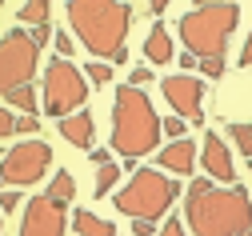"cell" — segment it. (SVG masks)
<instances>
[{"mask_svg": "<svg viewBox=\"0 0 252 236\" xmlns=\"http://www.w3.org/2000/svg\"><path fill=\"white\" fill-rule=\"evenodd\" d=\"M184 220L192 224V236H244L252 228L248 188H220L208 176H196L184 192Z\"/></svg>", "mask_w": 252, "mask_h": 236, "instance_id": "6da1fadb", "label": "cell"}, {"mask_svg": "<svg viewBox=\"0 0 252 236\" xmlns=\"http://www.w3.org/2000/svg\"><path fill=\"white\" fill-rule=\"evenodd\" d=\"M76 40L104 64H128V32H132V4L112 0H72L64 8Z\"/></svg>", "mask_w": 252, "mask_h": 236, "instance_id": "7a4b0ae2", "label": "cell"}, {"mask_svg": "<svg viewBox=\"0 0 252 236\" xmlns=\"http://www.w3.org/2000/svg\"><path fill=\"white\" fill-rule=\"evenodd\" d=\"M160 148V116L144 88H116L112 96V152L136 160Z\"/></svg>", "mask_w": 252, "mask_h": 236, "instance_id": "3957f363", "label": "cell"}, {"mask_svg": "<svg viewBox=\"0 0 252 236\" xmlns=\"http://www.w3.org/2000/svg\"><path fill=\"white\" fill-rule=\"evenodd\" d=\"M236 24H240V4H196L180 16L176 32L196 60H216L228 52Z\"/></svg>", "mask_w": 252, "mask_h": 236, "instance_id": "277c9868", "label": "cell"}, {"mask_svg": "<svg viewBox=\"0 0 252 236\" xmlns=\"http://www.w3.org/2000/svg\"><path fill=\"white\" fill-rule=\"evenodd\" d=\"M176 196H180V184L168 172H160V168H136V172L128 176V184H124L120 192H112V204L124 216L156 224L176 204Z\"/></svg>", "mask_w": 252, "mask_h": 236, "instance_id": "5b68a950", "label": "cell"}, {"mask_svg": "<svg viewBox=\"0 0 252 236\" xmlns=\"http://www.w3.org/2000/svg\"><path fill=\"white\" fill-rule=\"evenodd\" d=\"M88 100V80L84 72L76 68L72 60H52L48 68H44V112L56 116V120H64L72 112H80V104Z\"/></svg>", "mask_w": 252, "mask_h": 236, "instance_id": "8992f818", "label": "cell"}, {"mask_svg": "<svg viewBox=\"0 0 252 236\" xmlns=\"http://www.w3.org/2000/svg\"><path fill=\"white\" fill-rule=\"evenodd\" d=\"M40 64V48L32 44V32L12 28L0 36V96H8L16 88H28Z\"/></svg>", "mask_w": 252, "mask_h": 236, "instance_id": "52a82bcc", "label": "cell"}, {"mask_svg": "<svg viewBox=\"0 0 252 236\" xmlns=\"http://www.w3.org/2000/svg\"><path fill=\"white\" fill-rule=\"evenodd\" d=\"M52 164V148L44 140H20L4 152L0 160V180L12 184V188H24V184H36Z\"/></svg>", "mask_w": 252, "mask_h": 236, "instance_id": "ba28073f", "label": "cell"}, {"mask_svg": "<svg viewBox=\"0 0 252 236\" xmlns=\"http://www.w3.org/2000/svg\"><path fill=\"white\" fill-rule=\"evenodd\" d=\"M160 92H164V100L172 104V116H180L184 124L192 120V124H204V84L196 80V76H168L164 84H160Z\"/></svg>", "mask_w": 252, "mask_h": 236, "instance_id": "9c48e42d", "label": "cell"}, {"mask_svg": "<svg viewBox=\"0 0 252 236\" xmlns=\"http://www.w3.org/2000/svg\"><path fill=\"white\" fill-rule=\"evenodd\" d=\"M20 236H64V204L48 200L44 192L32 196V200H24Z\"/></svg>", "mask_w": 252, "mask_h": 236, "instance_id": "30bf717a", "label": "cell"}, {"mask_svg": "<svg viewBox=\"0 0 252 236\" xmlns=\"http://www.w3.org/2000/svg\"><path fill=\"white\" fill-rule=\"evenodd\" d=\"M200 164H204L208 180H224V188L236 184V164H232V152L224 148V136H220V132H208V136H204Z\"/></svg>", "mask_w": 252, "mask_h": 236, "instance_id": "8fae6325", "label": "cell"}, {"mask_svg": "<svg viewBox=\"0 0 252 236\" xmlns=\"http://www.w3.org/2000/svg\"><path fill=\"white\" fill-rule=\"evenodd\" d=\"M156 156H160V168H164V172H176V176H192V160L200 156L196 152V144L192 140H168L160 152H156Z\"/></svg>", "mask_w": 252, "mask_h": 236, "instance_id": "7c38bea8", "label": "cell"}, {"mask_svg": "<svg viewBox=\"0 0 252 236\" xmlns=\"http://www.w3.org/2000/svg\"><path fill=\"white\" fill-rule=\"evenodd\" d=\"M92 132H96V116L84 112V108L60 120V136H64L72 148H92Z\"/></svg>", "mask_w": 252, "mask_h": 236, "instance_id": "4fadbf2b", "label": "cell"}, {"mask_svg": "<svg viewBox=\"0 0 252 236\" xmlns=\"http://www.w3.org/2000/svg\"><path fill=\"white\" fill-rule=\"evenodd\" d=\"M144 56H148V64H168V60L176 56V44H172V36H168L164 24H152V28H148V36H144Z\"/></svg>", "mask_w": 252, "mask_h": 236, "instance_id": "5bb4252c", "label": "cell"}, {"mask_svg": "<svg viewBox=\"0 0 252 236\" xmlns=\"http://www.w3.org/2000/svg\"><path fill=\"white\" fill-rule=\"evenodd\" d=\"M72 228H76V236H116V224L112 220L88 212V208H76L72 212Z\"/></svg>", "mask_w": 252, "mask_h": 236, "instance_id": "9a60e30c", "label": "cell"}, {"mask_svg": "<svg viewBox=\"0 0 252 236\" xmlns=\"http://www.w3.org/2000/svg\"><path fill=\"white\" fill-rule=\"evenodd\" d=\"M48 200H56V204H68V200L76 196V176L68 172V168H60V172L52 176V184H48V192H44Z\"/></svg>", "mask_w": 252, "mask_h": 236, "instance_id": "2e32d148", "label": "cell"}, {"mask_svg": "<svg viewBox=\"0 0 252 236\" xmlns=\"http://www.w3.org/2000/svg\"><path fill=\"white\" fill-rule=\"evenodd\" d=\"M52 16V4H44V0H28V4H20V24H32V28H44Z\"/></svg>", "mask_w": 252, "mask_h": 236, "instance_id": "e0dca14e", "label": "cell"}, {"mask_svg": "<svg viewBox=\"0 0 252 236\" xmlns=\"http://www.w3.org/2000/svg\"><path fill=\"white\" fill-rule=\"evenodd\" d=\"M228 136H232L236 152H244V156L252 160V120H232V124H228Z\"/></svg>", "mask_w": 252, "mask_h": 236, "instance_id": "ac0fdd59", "label": "cell"}, {"mask_svg": "<svg viewBox=\"0 0 252 236\" xmlns=\"http://www.w3.org/2000/svg\"><path fill=\"white\" fill-rule=\"evenodd\" d=\"M116 184H120V164H104V168H96V184H92V192H96V196H108Z\"/></svg>", "mask_w": 252, "mask_h": 236, "instance_id": "d6986e66", "label": "cell"}, {"mask_svg": "<svg viewBox=\"0 0 252 236\" xmlns=\"http://www.w3.org/2000/svg\"><path fill=\"white\" fill-rule=\"evenodd\" d=\"M8 104H16L24 116H36V92L32 88H16V92H8Z\"/></svg>", "mask_w": 252, "mask_h": 236, "instance_id": "ffe728a7", "label": "cell"}, {"mask_svg": "<svg viewBox=\"0 0 252 236\" xmlns=\"http://www.w3.org/2000/svg\"><path fill=\"white\" fill-rule=\"evenodd\" d=\"M84 80H88V84H112V64L92 60L88 68H84Z\"/></svg>", "mask_w": 252, "mask_h": 236, "instance_id": "44dd1931", "label": "cell"}, {"mask_svg": "<svg viewBox=\"0 0 252 236\" xmlns=\"http://www.w3.org/2000/svg\"><path fill=\"white\" fill-rule=\"evenodd\" d=\"M160 132H164L168 140H184V136H188V124H184L180 116H168V120H160Z\"/></svg>", "mask_w": 252, "mask_h": 236, "instance_id": "7402d4cb", "label": "cell"}, {"mask_svg": "<svg viewBox=\"0 0 252 236\" xmlns=\"http://www.w3.org/2000/svg\"><path fill=\"white\" fill-rule=\"evenodd\" d=\"M144 84H152V68H148V64L128 68V88H144Z\"/></svg>", "mask_w": 252, "mask_h": 236, "instance_id": "603a6c76", "label": "cell"}, {"mask_svg": "<svg viewBox=\"0 0 252 236\" xmlns=\"http://www.w3.org/2000/svg\"><path fill=\"white\" fill-rule=\"evenodd\" d=\"M16 132H24L28 140H36V132H40V120H36V116H16Z\"/></svg>", "mask_w": 252, "mask_h": 236, "instance_id": "cb8c5ba5", "label": "cell"}, {"mask_svg": "<svg viewBox=\"0 0 252 236\" xmlns=\"http://www.w3.org/2000/svg\"><path fill=\"white\" fill-rule=\"evenodd\" d=\"M52 44H56L60 60H68V56H72V36H68V32H52Z\"/></svg>", "mask_w": 252, "mask_h": 236, "instance_id": "d4e9b609", "label": "cell"}, {"mask_svg": "<svg viewBox=\"0 0 252 236\" xmlns=\"http://www.w3.org/2000/svg\"><path fill=\"white\" fill-rule=\"evenodd\" d=\"M200 72H204L208 80H216V76H224V56H216V60H200Z\"/></svg>", "mask_w": 252, "mask_h": 236, "instance_id": "484cf974", "label": "cell"}, {"mask_svg": "<svg viewBox=\"0 0 252 236\" xmlns=\"http://www.w3.org/2000/svg\"><path fill=\"white\" fill-rule=\"evenodd\" d=\"M160 236H188V232H184V216H168L164 228H160Z\"/></svg>", "mask_w": 252, "mask_h": 236, "instance_id": "4316f807", "label": "cell"}, {"mask_svg": "<svg viewBox=\"0 0 252 236\" xmlns=\"http://www.w3.org/2000/svg\"><path fill=\"white\" fill-rule=\"evenodd\" d=\"M12 132H16V116H12L8 108H0V140L12 136Z\"/></svg>", "mask_w": 252, "mask_h": 236, "instance_id": "83f0119b", "label": "cell"}, {"mask_svg": "<svg viewBox=\"0 0 252 236\" xmlns=\"http://www.w3.org/2000/svg\"><path fill=\"white\" fill-rule=\"evenodd\" d=\"M88 160H92V168H104V164H112V148H92Z\"/></svg>", "mask_w": 252, "mask_h": 236, "instance_id": "f1b7e54d", "label": "cell"}, {"mask_svg": "<svg viewBox=\"0 0 252 236\" xmlns=\"http://www.w3.org/2000/svg\"><path fill=\"white\" fill-rule=\"evenodd\" d=\"M20 208V192H4L0 196V212H16Z\"/></svg>", "mask_w": 252, "mask_h": 236, "instance_id": "f546056e", "label": "cell"}, {"mask_svg": "<svg viewBox=\"0 0 252 236\" xmlns=\"http://www.w3.org/2000/svg\"><path fill=\"white\" fill-rule=\"evenodd\" d=\"M48 40H52V24H44V28H32V44H36V48H44Z\"/></svg>", "mask_w": 252, "mask_h": 236, "instance_id": "4dcf8cb0", "label": "cell"}, {"mask_svg": "<svg viewBox=\"0 0 252 236\" xmlns=\"http://www.w3.org/2000/svg\"><path fill=\"white\" fill-rule=\"evenodd\" d=\"M236 64H240V68H252V32H248V40H244V48H240Z\"/></svg>", "mask_w": 252, "mask_h": 236, "instance_id": "1f68e13d", "label": "cell"}, {"mask_svg": "<svg viewBox=\"0 0 252 236\" xmlns=\"http://www.w3.org/2000/svg\"><path fill=\"white\" fill-rule=\"evenodd\" d=\"M156 232V224H148V220H132V236H152Z\"/></svg>", "mask_w": 252, "mask_h": 236, "instance_id": "d6a6232c", "label": "cell"}, {"mask_svg": "<svg viewBox=\"0 0 252 236\" xmlns=\"http://www.w3.org/2000/svg\"><path fill=\"white\" fill-rule=\"evenodd\" d=\"M176 60H180V68H184V76H192V64H200V60H196L192 52H184V56H176Z\"/></svg>", "mask_w": 252, "mask_h": 236, "instance_id": "836d02e7", "label": "cell"}, {"mask_svg": "<svg viewBox=\"0 0 252 236\" xmlns=\"http://www.w3.org/2000/svg\"><path fill=\"white\" fill-rule=\"evenodd\" d=\"M148 12H152V16H156V20H160V16H164V12H168V4H164V0H152V4H148Z\"/></svg>", "mask_w": 252, "mask_h": 236, "instance_id": "e575fe53", "label": "cell"}, {"mask_svg": "<svg viewBox=\"0 0 252 236\" xmlns=\"http://www.w3.org/2000/svg\"><path fill=\"white\" fill-rule=\"evenodd\" d=\"M0 228H4V216H0Z\"/></svg>", "mask_w": 252, "mask_h": 236, "instance_id": "d590c367", "label": "cell"}, {"mask_svg": "<svg viewBox=\"0 0 252 236\" xmlns=\"http://www.w3.org/2000/svg\"><path fill=\"white\" fill-rule=\"evenodd\" d=\"M248 172H252V160H248Z\"/></svg>", "mask_w": 252, "mask_h": 236, "instance_id": "8d00e7d4", "label": "cell"}, {"mask_svg": "<svg viewBox=\"0 0 252 236\" xmlns=\"http://www.w3.org/2000/svg\"><path fill=\"white\" fill-rule=\"evenodd\" d=\"M244 236H252V228H248V232H244Z\"/></svg>", "mask_w": 252, "mask_h": 236, "instance_id": "74e56055", "label": "cell"}, {"mask_svg": "<svg viewBox=\"0 0 252 236\" xmlns=\"http://www.w3.org/2000/svg\"><path fill=\"white\" fill-rule=\"evenodd\" d=\"M0 184H4V180H0Z\"/></svg>", "mask_w": 252, "mask_h": 236, "instance_id": "f35d334b", "label": "cell"}]
</instances>
